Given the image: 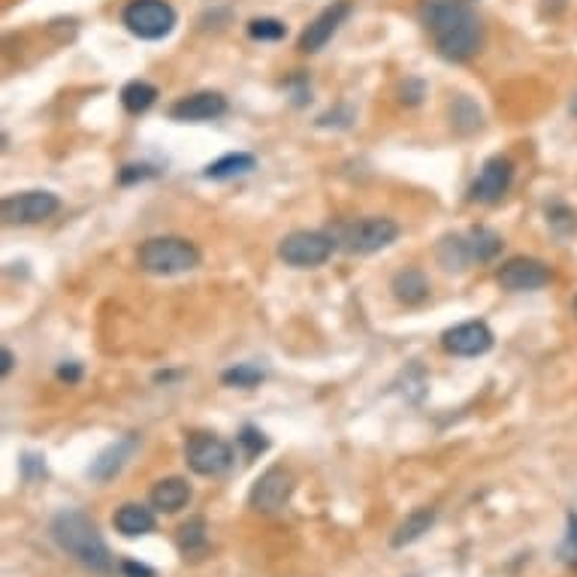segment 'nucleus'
I'll use <instances>...</instances> for the list:
<instances>
[{
    "label": "nucleus",
    "mask_w": 577,
    "mask_h": 577,
    "mask_svg": "<svg viewBox=\"0 0 577 577\" xmlns=\"http://www.w3.org/2000/svg\"><path fill=\"white\" fill-rule=\"evenodd\" d=\"M46 469H43V460L40 457H34V454H25L22 457V475L28 478V481H34L37 475H43Z\"/></svg>",
    "instance_id": "obj_29"
},
{
    "label": "nucleus",
    "mask_w": 577,
    "mask_h": 577,
    "mask_svg": "<svg viewBox=\"0 0 577 577\" xmlns=\"http://www.w3.org/2000/svg\"><path fill=\"white\" fill-rule=\"evenodd\" d=\"M133 448H136V439H133V436H127V439H121V442L109 445V448H106V451H100V457L91 463L88 475H91L94 481H112V478L124 469V463L130 460Z\"/></svg>",
    "instance_id": "obj_15"
},
{
    "label": "nucleus",
    "mask_w": 577,
    "mask_h": 577,
    "mask_svg": "<svg viewBox=\"0 0 577 577\" xmlns=\"http://www.w3.org/2000/svg\"><path fill=\"white\" fill-rule=\"evenodd\" d=\"M333 239L327 233H318V230H297L291 236H284L281 245H278V257L287 263V266H297V269H312V266H321L330 260L333 254Z\"/></svg>",
    "instance_id": "obj_5"
},
{
    "label": "nucleus",
    "mask_w": 577,
    "mask_h": 577,
    "mask_svg": "<svg viewBox=\"0 0 577 577\" xmlns=\"http://www.w3.org/2000/svg\"><path fill=\"white\" fill-rule=\"evenodd\" d=\"M442 345L448 354H457V357H481L493 348V330L484 321H466L448 330L442 336Z\"/></svg>",
    "instance_id": "obj_12"
},
{
    "label": "nucleus",
    "mask_w": 577,
    "mask_h": 577,
    "mask_svg": "<svg viewBox=\"0 0 577 577\" xmlns=\"http://www.w3.org/2000/svg\"><path fill=\"white\" fill-rule=\"evenodd\" d=\"M469 251H472V260H493L499 251H502V236L487 230V227H475L469 233Z\"/></svg>",
    "instance_id": "obj_23"
},
{
    "label": "nucleus",
    "mask_w": 577,
    "mask_h": 577,
    "mask_svg": "<svg viewBox=\"0 0 577 577\" xmlns=\"http://www.w3.org/2000/svg\"><path fill=\"white\" fill-rule=\"evenodd\" d=\"M417 16L445 61L460 64L481 49L484 28L469 0H420Z\"/></svg>",
    "instance_id": "obj_1"
},
{
    "label": "nucleus",
    "mask_w": 577,
    "mask_h": 577,
    "mask_svg": "<svg viewBox=\"0 0 577 577\" xmlns=\"http://www.w3.org/2000/svg\"><path fill=\"white\" fill-rule=\"evenodd\" d=\"M58 209H61V200L52 191H25V194L4 197V203H0V212H4L7 224H40L52 218Z\"/></svg>",
    "instance_id": "obj_8"
},
{
    "label": "nucleus",
    "mask_w": 577,
    "mask_h": 577,
    "mask_svg": "<svg viewBox=\"0 0 577 577\" xmlns=\"http://www.w3.org/2000/svg\"><path fill=\"white\" fill-rule=\"evenodd\" d=\"M574 312H577V297H574Z\"/></svg>",
    "instance_id": "obj_36"
},
{
    "label": "nucleus",
    "mask_w": 577,
    "mask_h": 577,
    "mask_svg": "<svg viewBox=\"0 0 577 577\" xmlns=\"http://www.w3.org/2000/svg\"><path fill=\"white\" fill-rule=\"evenodd\" d=\"M236 442H239V448L245 451V457H248V460H254L257 454H263V451L269 448L266 436H263L260 429H254V426H242V432L236 436Z\"/></svg>",
    "instance_id": "obj_27"
},
{
    "label": "nucleus",
    "mask_w": 577,
    "mask_h": 577,
    "mask_svg": "<svg viewBox=\"0 0 577 577\" xmlns=\"http://www.w3.org/2000/svg\"><path fill=\"white\" fill-rule=\"evenodd\" d=\"M511 182H514V164L508 158L496 155V158H490L481 167V173H478V179L472 185V200H478V203H499L508 194Z\"/></svg>",
    "instance_id": "obj_11"
},
{
    "label": "nucleus",
    "mask_w": 577,
    "mask_h": 577,
    "mask_svg": "<svg viewBox=\"0 0 577 577\" xmlns=\"http://www.w3.org/2000/svg\"><path fill=\"white\" fill-rule=\"evenodd\" d=\"M0 360H4V363H0V375H10L13 372V363H16V357H13V351L10 348H4V354H0Z\"/></svg>",
    "instance_id": "obj_34"
},
{
    "label": "nucleus",
    "mask_w": 577,
    "mask_h": 577,
    "mask_svg": "<svg viewBox=\"0 0 577 577\" xmlns=\"http://www.w3.org/2000/svg\"><path fill=\"white\" fill-rule=\"evenodd\" d=\"M224 112H227V100L218 91H200V94L182 97L170 109L176 121H212V118H221Z\"/></svg>",
    "instance_id": "obj_14"
},
{
    "label": "nucleus",
    "mask_w": 577,
    "mask_h": 577,
    "mask_svg": "<svg viewBox=\"0 0 577 577\" xmlns=\"http://www.w3.org/2000/svg\"><path fill=\"white\" fill-rule=\"evenodd\" d=\"M155 100H158V88L149 85V82H139V79H136V82H127V85L121 88V103H124V109H127L130 115H139V112L152 109Z\"/></svg>",
    "instance_id": "obj_21"
},
{
    "label": "nucleus",
    "mask_w": 577,
    "mask_h": 577,
    "mask_svg": "<svg viewBox=\"0 0 577 577\" xmlns=\"http://www.w3.org/2000/svg\"><path fill=\"white\" fill-rule=\"evenodd\" d=\"M121 22L139 40H164L176 28V10L167 0H130Z\"/></svg>",
    "instance_id": "obj_4"
},
{
    "label": "nucleus",
    "mask_w": 577,
    "mask_h": 577,
    "mask_svg": "<svg viewBox=\"0 0 577 577\" xmlns=\"http://www.w3.org/2000/svg\"><path fill=\"white\" fill-rule=\"evenodd\" d=\"M121 571H124L127 577H155V568L142 565V562H133V559H124V562H121Z\"/></svg>",
    "instance_id": "obj_30"
},
{
    "label": "nucleus",
    "mask_w": 577,
    "mask_h": 577,
    "mask_svg": "<svg viewBox=\"0 0 577 577\" xmlns=\"http://www.w3.org/2000/svg\"><path fill=\"white\" fill-rule=\"evenodd\" d=\"M221 381L230 384V387H245L248 390V387H257L263 381V372L254 369V366H236V369H227L221 375Z\"/></svg>",
    "instance_id": "obj_28"
},
{
    "label": "nucleus",
    "mask_w": 577,
    "mask_h": 577,
    "mask_svg": "<svg viewBox=\"0 0 577 577\" xmlns=\"http://www.w3.org/2000/svg\"><path fill=\"white\" fill-rule=\"evenodd\" d=\"M115 529L124 535V538H139V535H149L155 532V514L146 508V505H136V502H127L115 511L112 517Z\"/></svg>",
    "instance_id": "obj_16"
},
{
    "label": "nucleus",
    "mask_w": 577,
    "mask_h": 577,
    "mask_svg": "<svg viewBox=\"0 0 577 577\" xmlns=\"http://www.w3.org/2000/svg\"><path fill=\"white\" fill-rule=\"evenodd\" d=\"M179 547H182L185 556H191V553H197V550L206 547V523H203L200 517L188 520V523L179 529Z\"/></svg>",
    "instance_id": "obj_24"
},
{
    "label": "nucleus",
    "mask_w": 577,
    "mask_h": 577,
    "mask_svg": "<svg viewBox=\"0 0 577 577\" xmlns=\"http://www.w3.org/2000/svg\"><path fill=\"white\" fill-rule=\"evenodd\" d=\"M149 176H155L152 167H124V170H121V182H124V185L133 182V179H149Z\"/></svg>",
    "instance_id": "obj_31"
},
{
    "label": "nucleus",
    "mask_w": 577,
    "mask_h": 577,
    "mask_svg": "<svg viewBox=\"0 0 577 577\" xmlns=\"http://www.w3.org/2000/svg\"><path fill=\"white\" fill-rule=\"evenodd\" d=\"M287 34L284 22L278 19H251L248 22V37L251 40H260V43H275Z\"/></svg>",
    "instance_id": "obj_25"
},
{
    "label": "nucleus",
    "mask_w": 577,
    "mask_h": 577,
    "mask_svg": "<svg viewBox=\"0 0 577 577\" xmlns=\"http://www.w3.org/2000/svg\"><path fill=\"white\" fill-rule=\"evenodd\" d=\"M571 115L577 118V94H574V100H571Z\"/></svg>",
    "instance_id": "obj_35"
},
{
    "label": "nucleus",
    "mask_w": 577,
    "mask_h": 577,
    "mask_svg": "<svg viewBox=\"0 0 577 577\" xmlns=\"http://www.w3.org/2000/svg\"><path fill=\"white\" fill-rule=\"evenodd\" d=\"M348 16H351V4H348V0H336L333 7H327L324 13H318L306 25L303 37H300V49L303 52H321L333 40V34L345 25Z\"/></svg>",
    "instance_id": "obj_13"
},
{
    "label": "nucleus",
    "mask_w": 577,
    "mask_h": 577,
    "mask_svg": "<svg viewBox=\"0 0 577 577\" xmlns=\"http://www.w3.org/2000/svg\"><path fill=\"white\" fill-rule=\"evenodd\" d=\"M52 538L67 556H73L79 565H85L97 574H109L115 568L106 541L100 538L97 526L82 511H61L52 520Z\"/></svg>",
    "instance_id": "obj_2"
},
{
    "label": "nucleus",
    "mask_w": 577,
    "mask_h": 577,
    "mask_svg": "<svg viewBox=\"0 0 577 577\" xmlns=\"http://www.w3.org/2000/svg\"><path fill=\"white\" fill-rule=\"evenodd\" d=\"M136 260L152 275H179L200 266V251L182 236H155L139 245Z\"/></svg>",
    "instance_id": "obj_3"
},
{
    "label": "nucleus",
    "mask_w": 577,
    "mask_h": 577,
    "mask_svg": "<svg viewBox=\"0 0 577 577\" xmlns=\"http://www.w3.org/2000/svg\"><path fill=\"white\" fill-rule=\"evenodd\" d=\"M432 523H436V511H432V508H420V511L408 514L405 523H399V529H396V535L390 538V544H393V547H405V544L423 538V532H429Z\"/></svg>",
    "instance_id": "obj_19"
},
{
    "label": "nucleus",
    "mask_w": 577,
    "mask_h": 577,
    "mask_svg": "<svg viewBox=\"0 0 577 577\" xmlns=\"http://www.w3.org/2000/svg\"><path fill=\"white\" fill-rule=\"evenodd\" d=\"M550 278H553L550 266L535 260V257H511L499 269V284L505 287V291H514V294L538 291V287L550 284Z\"/></svg>",
    "instance_id": "obj_10"
},
{
    "label": "nucleus",
    "mask_w": 577,
    "mask_h": 577,
    "mask_svg": "<svg viewBox=\"0 0 577 577\" xmlns=\"http://www.w3.org/2000/svg\"><path fill=\"white\" fill-rule=\"evenodd\" d=\"M451 118H454V124H457L463 133L481 127V112H478V106H475L469 97H460V100H457V106L451 109Z\"/></svg>",
    "instance_id": "obj_26"
},
{
    "label": "nucleus",
    "mask_w": 577,
    "mask_h": 577,
    "mask_svg": "<svg viewBox=\"0 0 577 577\" xmlns=\"http://www.w3.org/2000/svg\"><path fill=\"white\" fill-rule=\"evenodd\" d=\"M439 254V263L448 269V272H460L466 269V263L472 260V251H469V242L463 236H445L436 248Z\"/></svg>",
    "instance_id": "obj_22"
},
{
    "label": "nucleus",
    "mask_w": 577,
    "mask_h": 577,
    "mask_svg": "<svg viewBox=\"0 0 577 577\" xmlns=\"http://www.w3.org/2000/svg\"><path fill=\"white\" fill-rule=\"evenodd\" d=\"M294 487H297V481H294L291 472H287L284 466H272V469H266V472L254 481L248 502H251L254 511L272 514V511L284 508V502L294 496Z\"/></svg>",
    "instance_id": "obj_9"
},
{
    "label": "nucleus",
    "mask_w": 577,
    "mask_h": 577,
    "mask_svg": "<svg viewBox=\"0 0 577 577\" xmlns=\"http://www.w3.org/2000/svg\"><path fill=\"white\" fill-rule=\"evenodd\" d=\"M191 499V487L188 481L182 478H167V481H158L155 490H152V505L164 514H176L188 505Z\"/></svg>",
    "instance_id": "obj_18"
},
{
    "label": "nucleus",
    "mask_w": 577,
    "mask_h": 577,
    "mask_svg": "<svg viewBox=\"0 0 577 577\" xmlns=\"http://www.w3.org/2000/svg\"><path fill=\"white\" fill-rule=\"evenodd\" d=\"M185 457H188V466L203 475V478H215L221 472L230 469L233 463V451L227 442H221L218 436H209V432H200V436H191L188 445H185Z\"/></svg>",
    "instance_id": "obj_7"
},
{
    "label": "nucleus",
    "mask_w": 577,
    "mask_h": 577,
    "mask_svg": "<svg viewBox=\"0 0 577 577\" xmlns=\"http://www.w3.org/2000/svg\"><path fill=\"white\" fill-rule=\"evenodd\" d=\"M79 375H82V369H79L76 363H67V366L58 369V378H61V381H70V384L79 381Z\"/></svg>",
    "instance_id": "obj_32"
},
{
    "label": "nucleus",
    "mask_w": 577,
    "mask_h": 577,
    "mask_svg": "<svg viewBox=\"0 0 577 577\" xmlns=\"http://www.w3.org/2000/svg\"><path fill=\"white\" fill-rule=\"evenodd\" d=\"M568 547L577 556V514H568Z\"/></svg>",
    "instance_id": "obj_33"
},
{
    "label": "nucleus",
    "mask_w": 577,
    "mask_h": 577,
    "mask_svg": "<svg viewBox=\"0 0 577 577\" xmlns=\"http://www.w3.org/2000/svg\"><path fill=\"white\" fill-rule=\"evenodd\" d=\"M254 158L251 155H245V152H239V155H224V158H218L215 164H209L206 167V179H215V182H224V179H236V176H245V173H251L254 170Z\"/></svg>",
    "instance_id": "obj_20"
},
{
    "label": "nucleus",
    "mask_w": 577,
    "mask_h": 577,
    "mask_svg": "<svg viewBox=\"0 0 577 577\" xmlns=\"http://www.w3.org/2000/svg\"><path fill=\"white\" fill-rule=\"evenodd\" d=\"M399 236V224L390 218H363L357 224H348L342 230V245L351 254H375L381 248H387L390 242H396Z\"/></svg>",
    "instance_id": "obj_6"
},
{
    "label": "nucleus",
    "mask_w": 577,
    "mask_h": 577,
    "mask_svg": "<svg viewBox=\"0 0 577 577\" xmlns=\"http://www.w3.org/2000/svg\"><path fill=\"white\" fill-rule=\"evenodd\" d=\"M393 297L405 306H417L429 297V281L420 269H402L393 275Z\"/></svg>",
    "instance_id": "obj_17"
}]
</instances>
